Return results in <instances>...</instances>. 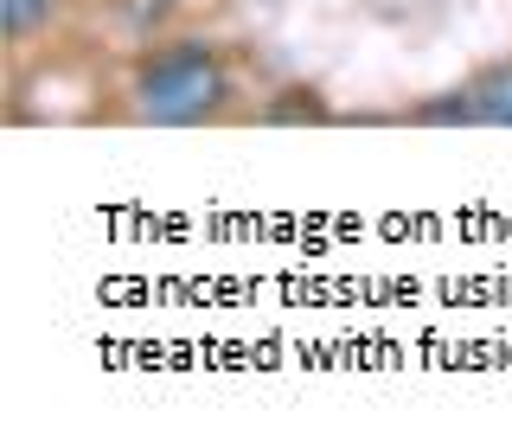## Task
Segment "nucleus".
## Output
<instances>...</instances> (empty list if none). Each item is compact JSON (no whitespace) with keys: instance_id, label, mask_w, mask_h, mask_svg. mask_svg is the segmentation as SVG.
I'll use <instances>...</instances> for the list:
<instances>
[{"instance_id":"2","label":"nucleus","mask_w":512,"mask_h":448,"mask_svg":"<svg viewBox=\"0 0 512 448\" xmlns=\"http://www.w3.org/2000/svg\"><path fill=\"white\" fill-rule=\"evenodd\" d=\"M423 122H480V128H512V71H487L468 84L455 103H429Z\"/></svg>"},{"instance_id":"1","label":"nucleus","mask_w":512,"mask_h":448,"mask_svg":"<svg viewBox=\"0 0 512 448\" xmlns=\"http://www.w3.org/2000/svg\"><path fill=\"white\" fill-rule=\"evenodd\" d=\"M218 96H224L218 58L205 52V45H173V52H160L148 71H141L135 109L148 122H199V116L218 109Z\"/></svg>"},{"instance_id":"3","label":"nucleus","mask_w":512,"mask_h":448,"mask_svg":"<svg viewBox=\"0 0 512 448\" xmlns=\"http://www.w3.org/2000/svg\"><path fill=\"white\" fill-rule=\"evenodd\" d=\"M52 7H58V0H0V20H7L13 39H26L32 26H45V20H52Z\"/></svg>"}]
</instances>
